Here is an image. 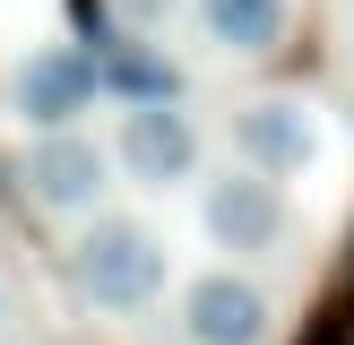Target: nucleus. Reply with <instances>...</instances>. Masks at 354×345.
<instances>
[{"instance_id":"nucleus-2","label":"nucleus","mask_w":354,"mask_h":345,"mask_svg":"<svg viewBox=\"0 0 354 345\" xmlns=\"http://www.w3.org/2000/svg\"><path fill=\"white\" fill-rule=\"evenodd\" d=\"M17 190H26V207H44V216H104V190H113V147H104L95 130H44L26 138V155H17Z\"/></svg>"},{"instance_id":"nucleus-11","label":"nucleus","mask_w":354,"mask_h":345,"mask_svg":"<svg viewBox=\"0 0 354 345\" xmlns=\"http://www.w3.org/2000/svg\"><path fill=\"white\" fill-rule=\"evenodd\" d=\"M303 345H354V293H346V285L311 310V337H303Z\"/></svg>"},{"instance_id":"nucleus-9","label":"nucleus","mask_w":354,"mask_h":345,"mask_svg":"<svg viewBox=\"0 0 354 345\" xmlns=\"http://www.w3.org/2000/svg\"><path fill=\"white\" fill-rule=\"evenodd\" d=\"M199 9V34L216 52H234V61H259V52H277L286 43V17H294V0H190Z\"/></svg>"},{"instance_id":"nucleus-4","label":"nucleus","mask_w":354,"mask_h":345,"mask_svg":"<svg viewBox=\"0 0 354 345\" xmlns=\"http://www.w3.org/2000/svg\"><path fill=\"white\" fill-rule=\"evenodd\" d=\"M9 112L17 130H78L86 112H95V52L78 43H35L26 61L9 69Z\"/></svg>"},{"instance_id":"nucleus-5","label":"nucleus","mask_w":354,"mask_h":345,"mask_svg":"<svg viewBox=\"0 0 354 345\" xmlns=\"http://www.w3.org/2000/svg\"><path fill=\"white\" fill-rule=\"evenodd\" d=\"M113 172H130L138 190H182L199 172V121L182 103H130L113 130Z\"/></svg>"},{"instance_id":"nucleus-6","label":"nucleus","mask_w":354,"mask_h":345,"mask_svg":"<svg viewBox=\"0 0 354 345\" xmlns=\"http://www.w3.org/2000/svg\"><path fill=\"white\" fill-rule=\"evenodd\" d=\"M234 155L251 172H268V181H294V172L320 164V121H311V103L294 95H251L234 103Z\"/></svg>"},{"instance_id":"nucleus-10","label":"nucleus","mask_w":354,"mask_h":345,"mask_svg":"<svg viewBox=\"0 0 354 345\" xmlns=\"http://www.w3.org/2000/svg\"><path fill=\"white\" fill-rule=\"evenodd\" d=\"M61 9H69V43H78V52H104V43L121 34L113 0H61Z\"/></svg>"},{"instance_id":"nucleus-12","label":"nucleus","mask_w":354,"mask_h":345,"mask_svg":"<svg viewBox=\"0 0 354 345\" xmlns=\"http://www.w3.org/2000/svg\"><path fill=\"white\" fill-rule=\"evenodd\" d=\"M173 9H182V0H113V17H121V34H147V26H165Z\"/></svg>"},{"instance_id":"nucleus-8","label":"nucleus","mask_w":354,"mask_h":345,"mask_svg":"<svg viewBox=\"0 0 354 345\" xmlns=\"http://www.w3.org/2000/svg\"><path fill=\"white\" fill-rule=\"evenodd\" d=\"M95 95L104 103H182V69L165 61V43H147V34H113V43L95 52Z\"/></svg>"},{"instance_id":"nucleus-3","label":"nucleus","mask_w":354,"mask_h":345,"mask_svg":"<svg viewBox=\"0 0 354 345\" xmlns=\"http://www.w3.org/2000/svg\"><path fill=\"white\" fill-rule=\"evenodd\" d=\"M199 224H207V241H216V250L268 259V250H286V233H294V199H286V181L234 164V172H216V181H207Z\"/></svg>"},{"instance_id":"nucleus-7","label":"nucleus","mask_w":354,"mask_h":345,"mask_svg":"<svg viewBox=\"0 0 354 345\" xmlns=\"http://www.w3.org/2000/svg\"><path fill=\"white\" fill-rule=\"evenodd\" d=\"M182 345H268V293L234 268L182 285Z\"/></svg>"},{"instance_id":"nucleus-13","label":"nucleus","mask_w":354,"mask_h":345,"mask_svg":"<svg viewBox=\"0 0 354 345\" xmlns=\"http://www.w3.org/2000/svg\"><path fill=\"white\" fill-rule=\"evenodd\" d=\"M0 328H9V285H0Z\"/></svg>"},{"instance_id":"nucleus-1","label":"nucleus","mask_w":354,"mask_h":345,"mask_svg":"<svg viewBox=\"0 0 354 345\" xmlns=\"http://www.w3.org/2000/svg\"><path fill=\"white\" fill-rule=\"evenodd\" d=\"M61 268H69V293H78L86 310L130 319V310H147L156 293H165L173 250H165V233H156V224H138V216H86L78 233H69Z\"/></svg>"}]
</instances>
